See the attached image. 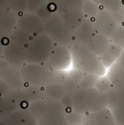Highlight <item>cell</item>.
I'll list each match as a JSON object with an SVG mask.
<instances>
[{
    "label": "cell",
    "mask_w": 124,
    "mask_h": 125,
    "mask_svg": "<svg viewBox=\"0 0 124 125\" xmlns=\"http://www.w3.org/2000/svg\"><path fill=\"white\" fill-rule=\"evenodd\" d=\"M69 47L72 53V69L85 74H93L98 76L106 75L107 68L100 58L93 53L88 46L72 42Z\"/></svg>",
    "instance_id": "obj_1"
},
{
    "label": "cell",
    "mask_w": 124,
    "mask_h": 125,
    "mask_svg": "<svg viewBox=\"0 0 124 125\" xmlns=\"http://www.w3.org/2000/svg\"><path fill=\"white\" fill-rule=\"evenodd\" d=\"M71 97L73 103L72 110L83 115L92 114L105 107L104 94L95 87H79Z\"/></svg>",
    "instance_id": "obj_2"
},
{
    "label": "cell",
    "mask_w": 124,
    "mask_h": 125,
    "mask_svg": "<svg viewBox=\"0 0 124 125\" xmlns=\"http://www.w3.org/2000/svg\"><path fill=\"white\" fill-rule=\"evenodd\" d=\"M54 45L55 42L45 33L34 37L26 50V61L32 64H45Z\"/></svg>",
    "instance_id": "obj_3"
},
{
    "label": "cell",
    "mask_w": 124,
    "mask_h": 125,
    "mask_svg": "<svg viewBox=\"0 0 124 125\" xmlns=\"http://www.w3.org/2000/svg\"><path fill=\"white\" fill-rule=\"evenodd\" d=\"M22 76L28 86L43 88L52 83L54 70L45 64L28 63L21 70Z\"/></svg>",
    "instance_id": "obj_4"
},
{
    "label": "cell",
    "mask_w": 124,
    "mask_h": 125,
    "mask_svg": "<svg viewBox=\"0 0 124 125\" xmlns=\"http://www.w3.org/2000/svg\"><path fill=\"white\" fill-rule=\"evenodd\" d=\"M44 32L49 36L55 44L69 46L72 42V34L65 26L61 15L54 12L50 18L43 21Z\"/></svg>",
    "instance_id": "obj_5"
},
{
    "label": "cell",
    "mask_w": 124,
    "mask_h": 125,
    "mask_svg": "<svg viewBox=\"0 0 124 125\" xmlns=\"http://www.w3.org/2000/svg\"><path fill=\"white\" fill-rule=\"evenodd\" d=\"M72 53L69 46L55 44L45 64L54 71H65L72 66Z\"/></svg>",
    "instance_id": "obj_6"
},
{
    "label": "cell",
    "mask_w": 124,
    "mask_h": 125,
    "mask_svg": "<svg viewBox=\"0 0 124 125\" xmlns=\"http://www.w3.org/2000/svg\"><path fill=\"white\" fill-rule=\"evenodd\" d=\"M7 94L15 100L21 108H28L31 103L43 99L42 88L33 86H27L18 90H10Z\"/></svg>",
    "instance_id": "obj_7"
},
{
    "label": "cell",
    "mask_w": 124,
    "mask_h": 125,
    "mask_svg": "<svg viewBox=\"0 0 124 125\" xmlns=\"http://www.w3.org/2000/svg\"><path fill=\"white\" fill-rule=\"evenodd\" d=\"M93 21L97 32L107 36L110 39L120 26L113 13L102 8L100 9Z\"/></svg>",
    "instance_id": "obj_8"
},
{
    "label": "cell",
    "mask_w": 124,
    "mask_h": 125,
    "mask_svg": "<svg viewBox=\"0 0 124 125\" xmlns=\"http://www.w3.org/2000/svg\"><path fill=\"white\" fill-rule=\"evenodd\" d=\"M39 125H70L67 111L61 101L56 102L53 107L39 120Z\"/></svg>",
    "instance_id": "obj_9"
},
{
    "label": "cell",
    "mask_w": 124,
    "mask_h": 125,
    "mask_svg": "<svg viewBox=\"0 0 124 125\" xmlns=\"http://www.w3.org/2000/svg\"><path fill=\"white\" fill-rule=\"evenodd\" d=\"M96 32L93 19L87 18L73 34L71 43L87 46Z\"/></svg>",
    "instance_id": "obj_10"
},
{
    "label": "cell",
    "mask_w": 124,
    "mask_h": 125,
    "mask_svg": "<svg viewBox=\"0 0 124 125\" xmlns=\"http://www.w3.org/2000/svg\"><path fill=\"white\" fill-rule=\"evenodd\" d=\"M58 13L61 15L65 26L72 35L87 18L82 8L67 10Z\"/></svg>",
    "instance_id": "obj_11"
},
{
    "label": "cell",
    "mask_w": 124,
    "mask_h": 125,
    "mask_svg": "<svg viewBox=\"0 0 124 125\" xmlns=\"http://www.w3.org/2000/svg\"><path fill=\"white\" fill-rule=\"evenodd\" d=\"M9 125H39L38 120L28 108H18L3 118Z\"/></svg>",
    "instance_id": "obj_12"
},
{
    "label": "cell",
    "mask_w": 124,
    "mask_h": 125,
    "mask_svg": "<svg viewBox=\"0 0 124 125\" xmlns=\"http://www.w3.org/2000/svg\"><path fill=\"white\" fill-rule=\"evenodd\" d=\"M85 73L72 69V70H66L65 75L61 83L62 84L66 95H71L77 88Z\"/></svg>",
    "instance_id": "obj_13"
},
{
    "label": "cell",
    "mask_w": 124,
    "mask_h": 125,
    "mask_svg": "<svg viewBox=\"0 0 124 125\" xmlns=\"http://www.w3.org/2000/svg\"><path fill=\"white\" fill-rule=\"evenodd\" d=\"M0 78L4 81L10 90H18L23 86V78L21 71L16 69H7L0 71Z\"/></svg>",
    "instance_id": "obj_14"
},
{
    "label": "cell",
    "mask_w": 124,
    "mask_h": 125,
    "mask_svg": "<svg viewBox=\"0 0 124 125\" xmlns=\"http://www.w3.org/2000/svg\"><path fill=\"white\" fill-rule=\"evenodd\" d=\"M103 94L105 105L110 110L124 105V89L112 87Z\"/></svg>",
    "instance_id": "obj_15"
},
{
    "label": "cell",
    "mask_w": 124,
    "mask_h": 125,
    "mask_svg": "<svg viewBox=\"0 0 124 125\" xmlns=\"http://www.w3.org/2000/svg\"><path fill=\"white\" fill-rule=\"evenodd\" d=\"M43 99L50 102H59L66 95L61 83L53 82L42 88Z\"/></svg>",
    "instance_id": "obj_16"
},
{
    "label": "cell",
    "mask_w": 124,
    "mask_h": 125,
    "mask_svg": "<svg viewBox=\"0 0 124 125\" xmlns=\"http://www.w3.org/2000/svg\"><path fill=\"white\" fill-rule=\"evenodd\" d=\"M110 39L107 36L96 32L93 39L87 45L88 48L99 58L107 50L110 45Z\"/></svg>",
    "instance_id": "obj_17"
},
{
    "label": "cell",
    "mask_w": 124,
    "mask_h": 125,
    "mask_svg": "<svg viewBox=\"0 0 124 125\" xmlns=\"http://www.w3.org/2000/svg\"><path fill=\"white\" fill-rule=\"evenodd\" d=\"M88 115L96 125H117L112 111L107 107Z\"/></svg>",
    "instance_id": "obj_18"
},
{
    "label": "cell",
    "mask_w": 124,
    "mask_h": 125,
    "mask_svg": "<svg viewBox=\"0 0 124 125\" xmlns=\"http://www.w3.org/2000/svg\"><path fill=\"white\" fill-rule=\"evenodd\" d=\"M124 49V48H123L122 47L112 42H110V45L107 50L100 57L102 62L107 69H108L113 64L117 62Z\"/></svg>",
    "instance_id": "obj_19"
},
{
    "label": "cell",
    "mask_w": 124,
    "mask_h": 125,
    "mask_svg": "<svg viewBox=\"0 0 124 125\" xmlns=\"http://www.w3.org/2000/svg\"><path fill=\"white\" fill-rule=\"evenodd\" d=\"M106 75L112 83L113 87L124 89V68L117 62L108 68Z\"/></svg>",
    "instance_id": "obj_20"
},
{
    "label": "cell",
    "mask_w": 124,
    "mask_h": 125,
    "mask_svg": "<svg viewBox=\"0 0 124 125\" xmlns=\"http://www.w3.org/2000/svg\"><path fill=\"white\" fill-rule=\"evenodd\" d=\"M55 103L56 102H50L42 99L31 103L28 106V109L34 116V117L39 120L44 114L53 107Z\"/></svg>",
    "instance_id": "obj_21"
},
{
    "label": "cell",
    "mask_w": 124,
    "mask_h": 125,
    "mask_svg": "<svg viewBox=\"0 0 124 125\" xmlns=\"http://www.w3.org/2000/svg\"><path fill=\"white\" fill-rule=\"evenodd\" d=\"M20 108V104L12 97L6 94L0 97V118L3 119Z\"/></svg>",
    "instance_id": "obj_22"
},
{
    "label": "cell",
    "mask_w": 124,
    "mask_h": 125,
    "mask_svg": "<svg viewBox=\"0 0 124 125\" xmlns=\"http://www.w3.org/2000/svg\"><path fill=\"white\" fill-rule=\"evenodd\" d=\"M86 0H59L56 4V12H60L64 10L71 9H81Z\"/></svg>",
    "instance_id": "obj_23"
},
{
    "label": "cell",
    "mask_w": 124,
    "mask_h": 125,
    "mask_svg": "<svg viewBox=\"0 0 124 125\" xmlns=\"http://www.w3.org/2000/svg\"><path fill=\"white\" fill-rule=\"evenodd\" d=\"M102 9L111 12L120 11L124 4V0H94Z\"/></svg>",
    "instance_id": "obj_24"
},
{
    "label": "cell",
    "mask_w": 124,
    "mask_h": 125,
    "mask_svg": "<svg viewBox=\"0 0 124 125\" xmlns=\"http://www.w3.org/2000/svg\"><path fill=\"white\" fill-rule=\"evenodd\" d=\"M100 9V6L94 0H86L82 7V10L86 18L91 19H94L96 16Z\"/></svg>",
    "instance_id": "obj_25"
},
{
    "label": "cell",
    "mask_w": 124,
    "mask_h": 125,
    "mask_svg": "<svg viewBox=\"0 0 124 125\" xmlns=\"http://www.w3.org/2000/svg\"><path fill=\"white\" fill-rule=\"evenodd\" d=\"M94 87L100 92L105 93V92H107L108 90H110L113 87V85L110 83L107 76L106 75H105L100 76L99 78Z\"/></svg>",
    "instance_id": "obj_26"
},
{
    "label": "cell",
    "mask_w": 124,
    "mask_h": 125,
    "mask_svg": "<svg viewBox=\"0 0 124 125\" xmlns=\"http://www.w3.org/2000/svg\"><path fill=\"white\" fill-rule=\"evenodd\" d=\"M100 76L93 74H85L79 84L80 88H92L94 87L97 80Z\"/></svg>",
    "instance_id": "obj_27"
},
{
    "label": "cell",
    "mask_w": 124,
    "mask_h": 125,
    "mask_svg": "<svg viewBox=\"0 0 124 125\" xmlns=\"http://www.w3.org/2000/svg\"><path fill=\"white\" fill-rule=\"evenodd\" d=\"M110 41L124 48V24L118 26L110 37Z\"/></svg>",
    "instance_id": "obj_28"
},
{
    "label": "cell",
    "mask_w": 124,
    "mask_h": 125,
    "mask_svg": "<svg viewBox=\"0 0 124 125\" xmlns=\"http://www.w3.org/2000/svg\"><path fill=\"white\" fill-rule=\"evenodd\" d=\"M117 125H124V105L111 110Z\"/></svg>",
    "instance_id": "obj_29"
},
{
    "label": "cell",
    "mask_w": 124,
    "mask_h": 125,
    "mask_svg": "<svg viewBox=\"0 0 124 125\" xmlns=\"http://www.w3.org/2000/svg\"><path fill=\"white\" fill-rule=\"evenodd\" d=\"M61 103L66 110H72V109L73 103H72V99L71 95H65L62 98Z\"/></svg>",
    "instance_id": "obj_30"
},
{
    "label": "cell",
    "mask_w": 124,
    "mask_h": 125,
    "mask_svg": "<svg viewBox=\"0 0 124 125\" xmlns=\"http://www.w3.org/2000/svg\"><path fill=\"white\" fill-rule=\"evenodd\" d=\"M10 91V89L9 88L7 84L2 80H0V97L6 95Z\"/></svg>",
    "instance_id": "obj_31"
},
{
    "label": "cell",
    "mask_w": 124,
    "mask_h": 125,
    "mask_svg": "<svg viewBox=\"0 0 124 125\" xmlns=\"http://www.w3.org/2000/svg\"><path fill=\"white\" fill-rule=\"evenodd\" d=\"M81 125H96L93 121L92 119L90 118V116L88 115H86L85 116V119L84 122H83V124Z\"/></svg>",
    "instance_id": "obj_32"
},
{
    "label": "cell",
    "mask_w": 124,
    "mask_h": 125,
    "mask_svg": "<svg viewBox=\"0 0 124 125\" xmlns=\"http://www.w3.org/2000/svg\"><path fill=\"white\" fill-rule=\"evenodd\" d=\"M117 63H118L119 65H121L122 67H124V51H122V53H121L120 57L118 58V61H117Z\"/></svg>",
    "instance_id": "obj_33"
},
{
    "label": "cell",
    "mask_w": 124,
    "mask_h": 125,
    "mask_svg": "<svg viewBox=\"0 0 124 125\" xmlns=\"http://www.w3.org/2000/svg\"><path fill=\"white\" fill-rule=\"evenodd\" d=\"M0 125H9L3 119H0Z\"/></svg>",
    "instance_id": "obj_34"
},
{
    "label": "cell",
    "mask_w": 124,
    "mask_h": 125,
    "mask_svg": "<svg viewBox=\"0 0 124 125\" xmlns=\"http://www.w3.org/2000/svg\"><path fill=\"white\" fill-rule=\"evenodd\" d=\"M49 3H53V4H56L59 0H47Z\"/></svg>",
    "instance_id": "obj_35"
},
{
    "label": "cell",
    "mask_w": 124,
    "mask_h": 125,
    "mask_svg": "<svg viewBox=\"0 0 124 125\" xmlns=\"http://www.w3.org/2000/svg\"><path fill=\"white\" fill-rule=\"evenodd\" d=\"M121 12L122 15H124V5H123L122 8H121Z\"/></svg>",
    "instance_id": "obj_36"
}]
</instances>
